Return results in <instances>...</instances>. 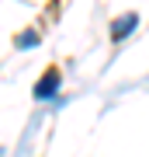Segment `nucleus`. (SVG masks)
I'll return each instance as SVG.
<instances>
[{
	"label": "nucleus",
	"instance_id": "nucleus-1",
	"mask_svg": "<svg viewBox=\"0 0 149 157\" xmlns=\"http://www.w3.org/2000/svg\"><path fill=\"white\" fill-rule=\"evenodd\" d=\"M59 84H62V73H59V67H49L42 73V80L35 84V98L38 101H49L55 91H59Z\"/></svg>",
	"mask_w": 149,
	"mask_h": 157
},
{
	"label": "nucleus",
	"instance_id": "nucleus-2",
	"mask_svg": "<svg viewBox=\"0 0 149 157\" xmlns=\"http://www.w3.org/2000/svg\"><path fill=\"white\" fill-rule=\"evenodd\" d=\"M135 25H139V14H135V11H128V14H122V17H115V21H111V39H115V42L128 39V35L135 32Z\"/></svg>",
	"mask_w": 149,
	"mask_h": 157
},
{
	"label": "nucleus",
	"instance_id": "nucleus-3",
	"mask_svg": "<svg viewBox=\"0 0 149 157\" xmlns=\"http://www.w3.org/2000/svg\"><path fill=\"white\" fill-rule=\"evenodd\" d=\"M14 45H17V49H31V45H38V32H21L14 39Z\"/></svg>",
	"mask_w": 149,
	"mask_h": 157
}]
</instances>
